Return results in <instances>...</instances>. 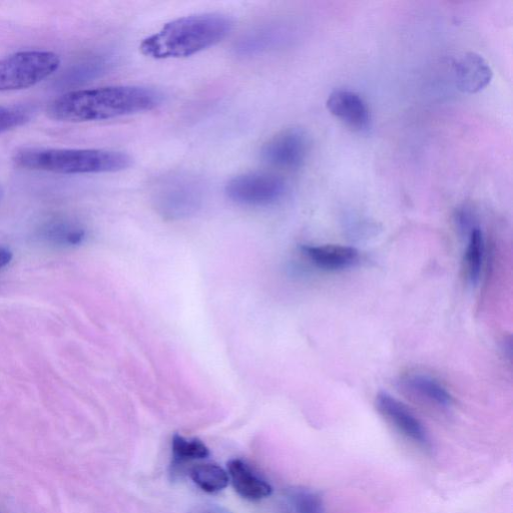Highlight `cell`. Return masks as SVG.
<instances>
[{
    "label": "cell",
    "mask_w": 513,
    "mask_h": 513,
    "mask_svg": "<svg viewBox=\"0 0 513 513\" xmlns=\"http://www.w3.org/2000/svg\"><path fill=\"white\" fill-rule=\"evenodd\" d=\"M174 463L180 464L195 459H205L210 456V450L200 439L188 440L180 434H175L172 442Z\"/></svg>",
    "instance_id": "ac0fdd59"
},
{
    "label": "cell",
    "mask_w": 513,
    "mask_h": 513,
    "mask_svg": "<svg viewBox=\"0 0 513 513\" xmlns=\"http://www.w3.org/2000/svg\"><path fill=\"white\" fill-rule=\"evenodd\" d=\"M456 87L466 94H476L488 86L492 70L488 63L475 53L462 55L453 65Z\"/></svg>",
    "instance_id": "8fae6325"
},
{
    "label": "cell",
    "mask_w": 513,
    "mask_h": 513,
    "mask_svg": "<svg viewBox=\"0 0 513 513\" xmlns=\"http://www.w3.org/2000/svg\"><path fill=\"white\" fill-rule=\"evenodd\" d=\"M328 111L347 127L356 132L369 128L370 113L364 100L354 92L337 90L327 101Z\"/></svg>",
    "instance_id": "30bf717a"
},
{
    "label": "cell",
    "mask_w": 513,
    "mask_h": 513,
    "mask_svg": "<svg viewBox=\"0 0 513 513\" xmlns=\"http://www.w3.org/2000/svg\"><path fill=\"white\" fill-rule=\"evenodd\" d=\"M310 151V140L300 128L283 130L269 139L261 149L262 160L282 170L301 168Z\"/></svg>",
    "instance_id": "52a82bcc"
},
{
    "label": "cell",
    "mask_w": 513,
    "mask_h": 513,
    "mask_svg": "<svg viewBox=\"0 0 513 513\" xmlns=\"http://www.w3.org/2000/svg\"><path fill=\"white\" fill-rule=\"evenodd\" d=\"M163 101V94L151 88L105 87L63 95L50 104L47 113L59 122H99L150 112Z\"/></svg>",
    "instance_id": "6da1fadb"
},
{
    "label": "cell",
    "mask_w": 513,
    "mask_h": 513,
    "mask_svg": "<svg viewBox=\"0 0 513 513\" xmlns=\"http://www.w3.org/2000/svg\"><path fill=\"white\" fill-rule=\"evenodd\" d=\"M399 386L408 396L417 401L447 410L453 404V398L447 388L435 377L421 372L404 374L399 380Z\"/></svg>",
    "instance_id": "9c48e42d"
},
{
    "label": "cell",
    "mask_w": 513,
    "mask_h": 513,
    "mask_svg": "<svg viewBox=\"0 0 513 513\" xmlns=\"http://www.w3.org/2000/svg\"><path fill=\"white\" fill-rule=\"evenodd\" d=\"M302 254L315 267L326 271H339L353 266L359 259L357 249L341 245H307Z\"/></svg>",
    "instance_id": "7c38bea8"
},
{
    "label": "cell",
    "mask_w": 513,
    "mask_h": 513,
    "mask_svg": "<svg viewBox=\"0 0 513 513\" xmlns=\"http://www.w3.org/2000/svg\"><path fill=\"white\" fill-rule=\"evenodd\" d=\"M233 22L221 14L184 17L166 24L141 44V52L154 60L188 58L225 40Z\"/></svg>",
    "instance_id": "7a4b0ae2"
},
{
    "label": "cell",
    "mask_w": 513,
    "mask_h": 513,
    "mask_svg": "<svg viewBox=\"0 0 513 513\" xmlns=\"http://www.w3.org/2000/svg\"><path fill=\"white\" fill-rule=\"evenodd\" d=\"M12 259V251L5 246H0V270L7 267L11 263Z\"/></svg>",
    "instance_id": "44dd1931"
},
{
    "label": "cell",
    "mask_w": 513,
    "mask_h": 513,
    "mask_svg": "<svg viewBox=\"0 0 513 513\" xmlns=\"http://www.w3.org/2000/svg\"><path fill=\"white\" fill-rule=\"evenodd\" d=\"M296 513H324L321 497L311 491H298L293 495Z\"/></svg>",
    "instance_id": "ffe728a7"
},
{
    "label": "cell",
    "mask_w": 513,
    "mask_h": 513,
    "mask_svg": "<svg viewBox=\"0 0 513 513\" xmlns=\"http://www.w3.org/2000/svg\"><path fill=\"white\" fill-rule=\"evenodd\" d=\"M191 478L205 492L217 493L229 484V474L214 463L198 464L191 470Z\"/></svg>",
    "instance_id": "e0dca14e"
},
{
    "label": "cell",
    "mask_w": 513,
    "mask_h": 513,
    "mask_svg": "<svg viewBox=\"0 0 513 513\" xmlns=\"http://www.w3.org/2000/svg\"><path fill=\"white\" fill-rule=\"evenodd\" d=\"M42 236L52 244L59 246H79L87 236L86 230L77 223L54 220L47 223L41 231Z\"/></svg>",
    "instance_id": "9a60e30c"
},
{
    "label": "cell",
    "mask_w": 513,
    "mask_h": 513,
    "mask_svg": "<svg viewBox=\"0 0 513 513\" xmlns=\"http://www.w3.org/2000/svg\"><path fill=\"white\" fill-rule=\"evenodd\" d=\"M32 119V111L21 106H0V134L24 126Z\"/></svg>",
    "instance_id": "d6986e66"
},
{
    "label": "cell",
    "mask_w": 513,
    "mask_h": 513,
    "mask_svg": "<svg viewBox=\"0 0 513 513\" xmlns=\"http://www.w3.org/2000/svg\"><path fill=\"white\" fill-rule=\"evenodd\" d=\"M286 183L277 175L251 172L231 179L226 185L229 199L246 206H268L280 201L286 194Z\"/></svg>",
    "instance_id": "8992f818"
},
{
    "label": "cell",
    "mask_w": 513,
    "mask_h": 513,
    "mask_svg": "<svg viewBox=\"0 0 513 513\" xmlns=\"http://www.w3.org/2000/svg\"><path fill=\"white\" fill-rule=\"evenodd\" d=\"M376 407L380 414L407 438L423 447L430 445L429 436L423 424L397 398L382 391L376 396Z\"/></svg>",
    "instance_id": "ba28073f"
},
{
    "label": "cell",
    "mask_w": 513,
    "mask_h": 513,
    "mask_svg": "<svg viewBox=\"0 0 513 513\" xmlns=\"http://www.w3.org/2000/svg\"><path fill=\"white\" fill-rule=\"evenodd\" d=\"M61 66L58 55L26 51L0 60V92L32 88L54 75Z\"/></svg>",
    "instance_id": "277c9868"
},
{
    "label": "cell",
    "mask_w": 513,
    "mask_h": 513,
    "mask_svg": "<svg viewBox=\"0 0 513 513\" xmlns=\"http://www.w3.org/2000/svg\"><path fill=\"white\" fill-rule=\"evenodd\" d=\"M484 256V235L478 227H472L469 232L464 258L465 275L472 285H476L480 280Z\"/></svg>",
    "instance_id": "2e32d148"
},
{
    "label": "cell",
    "mask_w": 513,
    "mask_h": 513,
    "mask_svg": "<svg viewBox=\"0 0 513 513\" xmlns=\"http://www.w3.org/2000/svg\"><path fill=\"white\" fill-rule=\"evenodd\" d=\"M288 32L280 25H266L244 35L235 46L236 55L250 58L276 50L284 42Z\"/></svg>",
    "instance_id": "4fadbf2b"
},
{
    "label": "cell",
    "mask_w": 513,
    "mask_h": 513,
    "mask_svg": "<svg viewBox=\"0 0 513 513\" xmlns=\"http://www.w3.org/2000/svg\"><path fill=\"white\" fill-rule=\"evenodd\" d=\"M16 166L61 175L116 173L129 169L132 158L118 151L27 148L13 158Z\"/></svg>",
    "instance_id": "3957f363"
},
{
    "label": "cell",
    "mask_w": 513,
    "mask_h": 513,
    "mask_svg": "<svg viewBox=\"0 0 513 513\" xmlns=\"http://www.w3.org/2000/svg\"><path fill=\"white\" fill-rule=\"evenodd\" d=\"M227 466L234 489L243 498L256 501L272 494V486L258 477L241 459H232Z\"/></svg>",
    "instance_id": "5bb4252c"
},
{
    "label": "cell",
    "mask_w": 513,
    "mask_h": 513,
    "mask_svg": "<svg viewBox=\"0 0 513 513\" xmlns=\"http://www.w3.org/2000/svg\"><path fill=\"white\" fill-rule=\"evenodd\" d=\"M205 184L197 176L177 173L162 178L155 186L154 198L159 210L170 217L188 216L203 203Z\"/></svg>",
    "instance_id": "5b68a950"
}]
</instances>
